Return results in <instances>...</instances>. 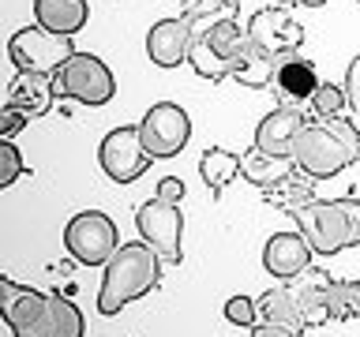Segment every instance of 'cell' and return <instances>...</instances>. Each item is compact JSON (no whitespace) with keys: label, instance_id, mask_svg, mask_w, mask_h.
Instances as JSON below:
<instances>
[{"label":"cell","instance_id":"f1b7e54d","mask_svg":"<svg viewBox=\"0 0 360 337\" xmlns=\"http://www.w3.org/2000/svg\"><path fill=\"white\" fill-rule=\"evenodd\" d=\"M315 120H323L326 128L345 143V150H349V157H353V165H356L360 161V128H356V124L349 117H342V112H338V117H315Z\"/></svg>","mask_w":360,"mask_h":337},{"label":"cell","instance_id":"7c38bea8","mask_svg":"<svg viewBox=\"0 0 360 337\" xmlns=\"http://www.w3.org/2000/svg\"><path fill=\"white\" fill-rule=\"evenodd\" d=\"M319 90V75H315V64L304 60L300 53L281 56L274 67V79H270V94H274L278 105H300L311 101V94Z\"/></svg>","mask_w":360,"mask_h":337},{"label":"cell","instance_id":"4fadbf2b","mask_svg":"<svg viewBox=\"0 0 360 337\" xmlns=\"http://www.w3.org/2000/svg\"><path fill=\"white\" fill-rule=\"evenodd\" d=\"M308 112L300 105H278L270 109L263 120H259L255 128V146L266 154H292V146H297L300 131L308 128Z\"/></svg>","mask_w":360,"mask_h":337},{"label":"cell","instance_id":"e0dca14e","mask_svg":"<svg viewBox=\"0 0 360 337\" xmlns=\"http://www.w3.org/2000/svg\"><path fill=\"white\" fill-rule=\"evenodd\" d=\"M53 98H56V86H53V75H38V72H19L15 79L8 83V105L22 109L30 120L45 117L53 109Z\"/></svg>","mask_w":360,"mask_h":337},{"label":"cell","instance_id":"5bb4252c","mask_svg":"<svg viewBox=\"0 0 360 337\" xmlns=\"http://www.w3.org/2000/svg\"><path fill=\"white\" fill-rule=\"evenodd\" d=\"M191 41L195 38H191V27L184 15L158 19L150 27V34H146V53H150V60L158 67H180L191 56Z\"/></svg>","mask_w":360,"mask_h":337},{"label":"cell","instance_id":"2e32d148","mask_svg":"<svg viewBox=\"0 0 360 337\" xmlns=\"http://www.w3.org/2000/svg\"><path fill=\"white\" fill-rule=\"evenodd\" d=\"M330 281H334V277L326 274V270H319V266H304L297 277H289V281H285L308 326L330 322V319H326V285H330Z\"/></svg>","mask_w":360,"mask_h":337},{"label":"cell","instance_id":"83f0119b","mask_svg":"<svg viewBox=\"0 0 360 337\" xmlns=\"http://www.w3.org/2000/svg\"><path fill=\"white\" fill-rule=\"evenodd\" d=\"M311 117H338L345 105H349V94H345V86H338V83H319V90L311 94Z\"/></svg>","mask_w":360,"mask_h":337},{"label":"cell","instance_id":"4316f807","mask_svg":"<svg viewBox=\"0 0 360 337\" xmlns=\"http://www.w3.org/2000/svg\"><path fill=\"white\" fill-rule=\"evenodd\" d=\"M53 322H56V337H83L86 333L83 311L64 296H53Z\"/></svg>","mask_w":360,"mask_h":337},{"label":"cell","instance_id":"6da1fadb","mask_svg":"<svg viewBox=\"0 0 360 337\" xmlns=\"http://www.w3.org/2000/svg\"><path fill=\"white\" fill-rule=\"evenodd\" d=\"M162 255L154 251L146 240L120 244L112 258L105 263V277L98 289V311L101 315H117L120 308H128L131 300L146 296L150 289H158L162 281Z\"/></svg>","mask_w":360,"mask_h":337},{"label":"cell","instance_id":"d6a6232c","mask_svg":"<svg viewBox=\"0 0 360 337\" xmlns=\"http://www.w3.org/2000/svg\"><path fill=\"white\" fill-rule=\"evenodd\" d=\"M345 94H349V109L360 117V53L349 60V72H345Z\"/></svg>","mask_w":360,"mask_h":337},{"label":"cell","instance_id":"52a82bcc","mask_svg":"<svg viewBox=\"0 0 360 337\" xmlns=\"http://www.w3.org/2000/svg\"><path fill=\"white\" fill-rule=\"evenodd\" d=\"M64 247H68V255H72L75 263L105 266L112 258V251L120 247V236H117V225H112L109 213L83 210L64 225Z\"/></svg>","mask_w":360,"mask_h":337},{"label":"cell","instance_id":"f546056e","mask_svg":"<svg viewBox=\"0 0 360 337\" xmlns=\"http://www.w3.org/2000/svg\"><path fill=\"white\" fill-rule=\"evenodd\" d=\"M22 173H27V165L19 157L15 139H0V187H11Z\"/></svg>","mask_w":360,"mask_h":337},{"label":"cell","instance_id":"d6986e66","mask_svg":"<svg viewBox=\"0 0 360 337\" xmlns=\"http://www.w3.org/2000/svg\"><path fill=\"white\" fill-rule=\"evenodd\" d=\"M292 168H297L292 154H266V150H259V146L240 154V176L248 180V184H255L259 191L278 184V180H285Z\"/></svg>","mask_w":360,"mask_h":337},{"label":"cell","instance_id":"8d00e7d4","mask_svg":"<svg viewBox=\"0 0 360 337\" xmlns=\"http://www.w3.org/2000/svg\"><path fill=\"white\" fill-rule=\"evenodd\" d=\"M356 4H360V0H356Z\"/></svg>","mask_w":360,"mask_h":337},{"label":"cell","instance_id":"484cf974","mask_svg":"<svg viewBox=\"0 0 360 337\" xmlns=\"http://www.w3.org/2000/svg\"><path fill=\"white\" fill-rule=\"evenodd\" d=\"M188 64L195 67V75L207 79V83H221V79H229V60H225V56L214 49L207 38H195V41H191Z\"/></svg>","mask_w":360,"mask_h":337},{"label":"cell","instance_id":"d4e9b609","mask_svg":"<svg viewBox=\"0 0 360 337\" xmlns=\"http://www.w3.org/2000/svg\"><path fill=\"white\" fill-rule=\"evenodd\" d=\"M326 319L330 322L360 319V281L334 277L330 285H326Z\"/></svg>","mask_w":360,"mask_h":337},{"label":"cell","instance_id":"836d02e7","mask_svg":"<svg viewBox=\"0 0 360 337\" xmlns=\"http://www.w3.org/2000/svg\"><path fill=\"white\" fill-rule=\"evenodd\" d=\"M252 337H300L297 330H289V326H270V322H255L252 326Z\"/></svg>","mask_w":360,"mask_h":337},{"label":"cell","instance_id":"5b68a950","mask_svg":"<svg viewBox=\"0 0 360 337\" xmlns=\"http://www.w3.org/2000/svg\"><path fill=\"white\" fill-rule=\"evenodd\" d=\"M8 56L19 72H38V75H56L60 67L75 56V45L68 34H53L45 27H22L11 34Z\"/></svg>","mask_w":360,"mask_h":337},{"label":"cell","instance_id":"603a6c76","mask_svg":"<svg viewBox=\"0 0 360 337\" xmlns=\"http://www.w3.org/2000/svg\"><path fill=\"white\" fill-rule=\"evenodd\" d=\"M236 173H240V154L225 150V146H210V150L199 157V176H202V184H207V191L214 199L225 195V187H229V180Z\"/></svg>","mask_w":360,"mask_h":337},{"label":"cell","instance_id":"277c9868","mask_svg":"<svg viewBox=\"0 0 360 337\" xmlns=\"http://www.w3.org/2000/svg\"><path fill=\"white\" fill-rule=\"evenodd\" d=\"M0 319L15 337H56L53 296L30 285H15L11 277H0Z\"/></svg>","mask_w":360,"mask_h":337},{"label":"cell","instance_id":"74e56055","mask_svg":"<svg viewBox=\"0 0 360 337\" xmlns=\"http://www.w3.org/2000/svg\"><path fill=\"white\" fill-rule=\"evenodd\" d=\"M188 4H191V0H188Z\"/></svg>","mask_w":360,"mask_h":337},{"label":"cell","instance_id":"9a60e30c","mask_svg":"<svg viewBox=\"0 0 360 337\" xmlns=\"http://www.w3.org/2000/svg\"><path fill=\"white\" fill-rule=\"evenodd\" d=\"M311 244L308 236H304L300 229L297 232H274L263 247V270L266 274H274L281 281L297 277L304 266H311Z\"/></svg>","mask_w":360,"mask_h":337},{"label":"cell","instance_id":"7a4b0ae2","mask_svg":"<svg viewBox=\"0 0 360 337\" xmlns=\"http://www.w3.org/2000/svg\"><path fill=\"white\" fill-rule=\"evenodd\" d=\"M289 218L308 236L315 255H338L345 247H360V199H311Z\"/></svg>","mask_w":360,"mask_h":337},{"label":"cell","instance_id":"9c48e42d","mask_svg":"<svg viewBox=\"0 0 360 337\" xmlns=\"http://www.w3.org/2000/svg\"><path fill=\"white\" fill-rule=\"evenodd\" d=\"M98 161H101V173L117 184H131L139 180L146 168H150V150L143 146V135H139V124H124V128H112L98 146Z\"/></svg>","mask_w":360,"mask_h":337},{"label":"cell","instance_id":"8fae6325","mask_svg":"<svg viewBox=\"0 0 360 337\" xmlns=\"http://www.w3.org/2000/svg\"><path fill=\"white\" fill-rule=\"evenodd\" d=\"M248 38H252L266 56L281 60V56H289V53H300L304 27L289 15L285 4H270V8H259L255 15L248 19Z\"/></svg>","mask_w":360,"mask_h":337},{"label":"cell","instance_id":"ba28073f","mask_svg":"<svg viewBox=\"0 0 360 337\" xmlns=\"http://www.w3.org/2000/svg\"><path fill=\"white\" fill-rule=\"evenodd\" d=\"M292 161H297V168H304V173H311L315 180H330V176L342 173L345 165H353V157H349L345 143L338 139L323 120L311 117L308 128L300 131L297 146H292Z\"/></svg>","mask_w":360,"mask_h":337},{"label":"cell","instance_id":"8992f818","mask_svg":"<svg viewBox=\"0 0 360 337\" xmlns=\"http://www.w3.org/2000/svg\"><path fill=\"white\" fill-rule=\"evenodd\" d=\"M53 86L60 98H72L79 105H105L117 94V79L105 67V60L94 53H79L53 75Z\"/></svg>","mask_w":360,"mask_h":337},{"label":"cell","instance_id":"44dd1931","mask_svg":"<svg viewBox=\"0 0 360 337\" xmlns=\"http://www.w3.org/2000/svg\"><path fill=\"white\" fill-rule=\"evenodd\" d=\"M255 308H259V322L289 326V330H297V333L308 330V322H304V315H300V308H297V300H292V292H289L285 281L274 285V289H266L263 296L255 300Z\"/></svg>","mask_w":360,"mask_h":337},{"label":"cell","instance_id":"e575fe53","mask_svg":"<svg viewBox=\"0 0 360 337\" xmlns=\"http://www.w3.org/2000/svg\"><path fill=\"white\" fill-rule=\"evenodd\" d=\"M292 4H300V8H323L326 0H292Z\"/></svg>","mask_w":360,"mask_h":337},{"label":"cell","instance_id":"ac0fdd59","mask_svg":"<svg viewBox=\"0 0 360 337\" xmlns=\"http://www.w3.org/2000/svg\"><path fill=\"white\" fill-rule=\"evenodd\" d=\"M90 15V0H34V19L38 27L53 30V34H68L75 38L86 27Z\"/></svg>","mask_w":360,"mask_h":337},{"label":"cell","instance_id":"cb8c5ba5","mask_svg":"<svg viewBox=\"0 0 360 337\" xmlns=\"http://www.w3.org/2000/svg\"><path fill=\"white\" fill-rule=\"evenodd\" d=\"M240 15V0H191L184 8V19L191 27V38H202L207 30H214L225 19Z\"/></svg>","mask_w":360,"mask_h":337},{"label":"cell","instance_id":"d590c367","mask_svg":"<svg viewBox=\"0 0 360 337\" xmlns=\"http://www.w3.org/2000/svg\"><path fill=\"white\" fill-rule=\"evenodd\" d=\"M281 4H292V0H281Z\"/></svg>","mask_w":360,"mask_h":337},{"label":"cell","instance_id":"1f68e13d","mask_svg":"<svg viewBox=\"0 0 360 337\" xmlns=\"http://www.w3.org/2000/svg\"><path fill=\"white\" fill-rule=\"evenodd\" d=\"M30 124V117L22 109H15V105H8L4 101V109H0V139H15V135L22 131Z\"/></svg>","mask_w":360,"mask_h":337},{"label":"cell","instance_id":"3957f363","mask_svg":"<svg viewBox=\"0 0 360 337\" xmlns=\"http://www.w3.org/2000/svg\"><path fill=\"white\" fill-rule=\"evenodd\" d=\"M180 199H184V180L180 176H162L158 184V195L146 199L139 210H135V225H139V236L162 255L165 266H176L184 258V213H180Z\"/></svg>","mask_w":360,"mask_h":337},{"label":"cell","instance_id":"4dcf8cb0","mask_svg":"<svg viewBox=\"0 0 360 337\" xmlns=\"http://www.w3.org/2000/svg\"><path fill=\"white\" fill-rule=\"evenodd\" d=\"M225 319H229L233 326H255L259 322V308L252 296H233L229 303H225Z\"/></svg>","mask_w":360,"mask_h":337},{"label":"cell","instance_id":"7402d4cb","mask_svg":"<svg viewBox=\"0 0 360 337\" xmlns=\"http://www.w3.org/2000/svg\"><path fill=\"white\" fill-rule=\"evenodd\" d=\"M274 67H278V60L274 56H266L259 45L248 38V45L240 49V56L233 60V75L229 79H236L240 86H248V90H270V79H274Z\"/></svg>","mask_w":360,"mask_h":337},{"label":"cell","instance_id":"30bf717a","mask_svg":"<svg viewBox=\"0 0 360 337\" xmlns=\"http://www.w3.org/2000/svg\"><path fill=\"white\" fill-rule=\"evenodd\" d=\"M139 135H143V146L150 150V157H176L191 135V120L176 101H158L139 120Z\"/></svg>","mask_w":360,"mask_h":337},{"label":"cell","instance_id":"ffe728a7","mask_svg":"<svg viewBox=\"0 0 360 337\" xmlns=\"http://www.w3.org/2000/svg\"><path fill=\"white\" fill-rule=\"evenodd\" d=\"M315 184H319V180H315L311 173L292 168L285 180L263 187V202H266V206H274V210H281V213H292L297 206H304V202L315 199Z\"/></svg>","mask_w":360,"mask_h":337}]
</instances>
